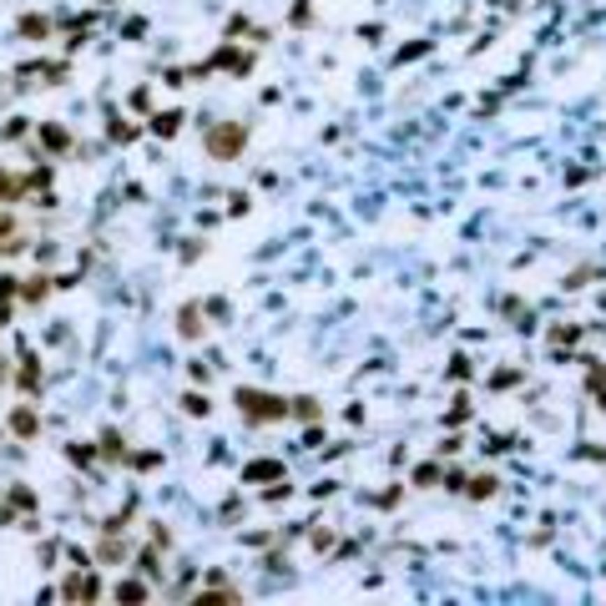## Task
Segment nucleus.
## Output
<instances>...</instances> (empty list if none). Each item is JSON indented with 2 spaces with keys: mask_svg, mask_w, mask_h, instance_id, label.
I'll return each instance as SVG.
<instances>
[{
  "mask_svg": "<svg viewBox=\"0 0 606 606\" xmlns=\"http://www.w3.org/2000/svg\"><path fill=\"white\" fill-rule=\"evenodd\" d=\"M237 409H243L248 420H283L288 404L273 399V394H258V389H237Z\"/></svg>",
  "mask_w": 606,
  "mask_h": 606,
  "instance_id": "obj_1",
  "label": "nucleus"
},
{
  "mask_svg": "<svg viewBox=\"0 0 606 606\" xmlns=\"http://www.w3.org/2000/svg\"><path fill=\"white\" fill-rule=\"evenodd\" d=\"M248 132L243 126H218V132H207V152L212 157H232V152H243Z\"/></svg>",
  "mask_w": 606,
  "mask_h": 606,
  "instance_id": "obj_2",
  "label": "nucleus"
},
{
  "mask_svg": "<svg viewBox=\"0 0 606 606\" xmlns=\"http://www.w3.org/2000/svg\"><path fill=\"white\" fill-rule=\"evenodd\" d=\"M198 318H202V313H198V303H187V309H182V334H187V339H198V334H202V323H198Z\"/></svg>",
  "mask_w": 606,
  "mask_h": 606,
  "instance_id": "obj_3",
  "label": "nucleus"
},
{
  "mask_svg": "<svg viewBox=\"0 0 606 606\" xmlns=\"http://www.w3.org/2000/svg\"><path fill=\"white\" fill-rule=\"evenodd\" d=\"M15 435H36V415H31V409H15Z\"/></svg>",
  "mask_w": 606,
  "mask_h": 606,
  "instance_id": "obj_4",
  "label": "nucleus"
},
{
  "mask_svg": "<svg viewBox=\"0 0 606 606\" xmlns=\"http://www.w3.org/2000/svg\"><path fill=\"white\" fill-rule=\"evenodd\" d=\"M0 198H15V182L6 177V172H0Z\"/></svg>",
  "mask_w": 606,
  "mask_h": 606,
  "instance_id": "obj_5",
  "label": "nucleus"
}]
</instances>
